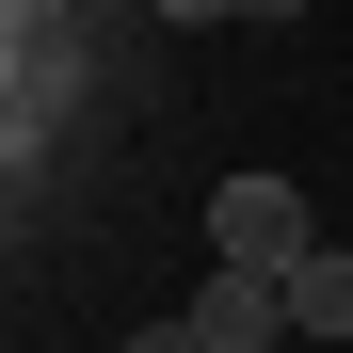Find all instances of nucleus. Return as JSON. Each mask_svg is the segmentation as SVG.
Listing matches in <instances>:
<instances>
[{"mask_svg":"<svg viewBox=\"0 0 353 353\" xmlns=\"http://www.w3.org/2000/svg\"><path fill=\"white\" fill-rule=\"evenodd\" d=\"M289 337H353V241L289 257Z\"/></svg>","mask_w":353,"mask_h":353,"instance_id":"7ed1b4c3","label":"nucleus"},{"mask_svg":"<svg viewBox=\"0 0 353 353\" xmlns=\"http://www.w3.org/2000/svg\"><path fill=\"white\" fill-rule=\"evenodd\" d=\"M176 321H193L209 353H273V337H289V273H225V257H209V289H193Z\"/></svg>","mask_w":353,"mask_h":353,"instance_id":"f03ea898","label":"nucleus"},{"mask_svg":"<svg viewBox=\"0 0 353 353\" xmlns=\"http://www.w3.org/2000/svg\"><path fill=\"white\" fill-rule=\"evenodd\" d=\"M161 17H273V32H289V0H161Z\"/></svg>","mask_w":353,"mask_h":353,"instance_id":"20e7f679","label":"nucleus"},{"mask_svg":"<svg viewBox=\"0 0 353 353\" xmlns=\"http://www.w3.org/2000/svg\"><path fill=\"white\" fill-rule=\"evenodd\" d=\"M209 257L225 273H289V257H321V225H305L289 176H225V193H209Z\"/></svg>","mask_w":353,"mask_h":353,"instance_id":"f257e3e1","label":"nucleus"},{"mask_svg":"<svg viewBox=\"0 0 353 353\" xmlns=\"http://www.w3.org/2000/svg\"><path fill=\"white\" fill-rule=\"evenodd\" d=\"M129 353H209V337H193V321H145V337H129Z\"/></svg>","mask_w":353,"mask_h":353,"instance_id":"39448f33","label":"nucleus"}]
</instances>
